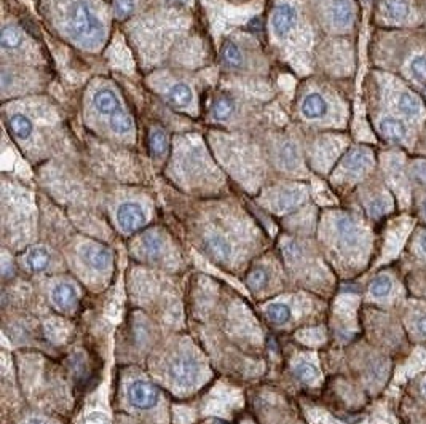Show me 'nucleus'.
Wrapping results in <instances>:
<instances>
[{
	"label": "nucleus",
	"instance_id": "obj_13",
	"mask_svg": "<svg viewBox=\"0 0 426 424\" xmlns=\"http://www.w3.org/2000/svg\"><path fill=\"white\" fill-rule=\"evenodd\" d=\"M51 263V256L45 246H32L26 252L25 265L32 273H42Z\"/></svg>",
	"mask_w": 426,
	"mask_h": 424
},
{
	"label": "nucleus",
	"instance_id": "obj_40",
	"mask_svg": "<svg viewBox=\"0 0 426 424\" xmlns=\"http://www.w3.org/2000/svg\"><path fill=\"white\" fill-rule=\"evenodd\" d=\"M422 211H423V214H425V217H426V199H425L423 204H422Z\"/></svg>",
	"mask_w": 426,
	"mask_h": 424
},
{
	"label": "nucleus",
	"instance_id": "obj_26",
	"mask_svg": "<svg viewBox=\"0 0 426 424\" xmlns=\"http://www.w3.org/2000/svg\"><path fill=\"white\" fill-rule=\"evenodd\" d=\"M222 58H224V61H226L228 66H232V67H238L243 62H245V55L241 53V48L235 42H232V40H230V42H226V45H224Z\"/></svg>",
	"mask_w": 426,
	"mask_h": 424
},
{
	"label": "nucleus",
	"instance_id": "obj_15",
	"mask_svg": "<svg viewBox=\"0 0 426 424\" xmlns=\"http://www.w3.org/2000/svg\"><path fill=\"white\" fill-rule=\"evenodd\" d=\"M205 246L212 257L219 258V260H227L232 256V244L228 243L226 237L219 233H211L205 238Z\"/></svg>",
	"mask_w": 426,
	"mask_h": 424
},
{
	"label": "nucleus",
	"instance_id": "obj_22",
	"mask_svg": "<svg viewBox=\"0 0 426 424\" xmlns=\"http://www.w3.org/2000/svg\"><path fill=\"white\" fill-rule=\"evenodd\" d=\"M141 249L142 254L149 258H158L163 254V239L158 237L157 233H146L141 239Z\"/></svg>",
	"mask_w": 426,
	"mask_h": 424
},
{
	"label": "nucleus",
	"instance_id": "obj_11",
	"mask_svg": "<svg viewBox=\"0 0 426 424\" xmlns=\"http://www.w3.org/2000/svg\"><path fill=\"white\" fill-rule=\"evenodd\" d=\"M370 166L372 155L369 150L366 149H354L348 153L345 160H343V169H345L348 174H351L353 178H358L361 174L368 173Z\"/></svg>",
	"mask_w": 426,
	"mask_h": 424
},
{
	"label": "nucleus",
	"instance_id": "obj_19",
	"mask_svg": "<svg viewBox=\"0 0 426 424\" xmlns=\"http://www.w3.org/2000/svg\"><path fill=\"white\" fill-rule=\"evenodd\" d=\"M167 99L169 104L174 105V107H187V105L192 102L193 93L191 90V86L186 84H174L169 88Z\"/></svg>",
	"mask_w": 426,
	"mask_h": 424
},
{
	"label": "nucleus",
	"instance_id": "obj_20",
	"mask_svg": "<svg viewBox=\"0 0 426 424\" xmlns=\"http://www.w3.org/2000/svg\"><path fill=\"white\" fill-rule=\"evenodd\" d=\"M235 110H236V102H235L233 98L219 96L214 101V104H212L211 114H212V119H214V120L226 121L235 114Z\"/></svg>",
	"mask_w": 426,
	"mask_h": 424
},
{
	"label": "nucleus",
	"instance_id": "obj_6",
	"mask_svg": "<svg viewBox=\"0 0 426 424\" xmlns=\"http://www.w3.org/2000/svg\"><path fill=\"white\" fill-rule=\"evenodd\" d=\"M50 300L58 311H69L77 305V289L72 282L61 281L53 286Z\"/></svg>",
	"mask_w": 426,
	"mask_h": 424
},
{
	"label": "nucleus",
	"instance_id": "obj_5",
	"mask_svg": "<svg viewBox=\"0 0 426 424\" xmlns=\"http://www.w3.org/2000/svg\"><path fill=\"white\" fill-rule=\"evenodd\" d=\"M80 256L88 267L96 272H108L112 267V252L99 243H88L82 247Z\"/></svg>",
	"mask_w": 426,
	"mask_h": 424
},
{
	"label": "nucleus",
	"instance_id": "obj_8",
	"mask_svg": "<svg viewBox=\"0 0 426 424\" xmlns=\"http://www.w3.org/2000/svg\"><path fill=\"white\" fill-rule=\"evenodd\" d=\"M328 15L334 26L348 27L354 18V7L351 0H330L328 5Z\"/></svg>",
	"mask_w": 426,
	"mask_h": 424
},
{
	"label": "nucleus",
	"instance_id": "obj_31",
	"mask_svg": "<svg viewBox=\"0 0 426 424\" xmlns=\"http://www.w3.org/2000/svg\"><path fill=\"white\" fill-rule=\"evenodd\" d=\"M112 5H114L115 15L120 18V20L128 18L136 8L134 0H112Z\"/></svg>",
	"mask_w": 426,
	"mask_h": 424
},
{
	"label": "nucleus",
	"instance_id": "obj_9",
	"mask_svg": "<svg viewBox=\"0 0 426 424\" xmlns=\"http://www.w3.org/2000/svg\"><path fill=\"white\" fill-rule=\"evenodd\" d=\"M93 104L99 114L109 117V120L112 117H115L117 114L125 110L122 107L120 101H118L117 94L112 91L110 88H101V90H98L96 94H94Z\"/></svg>",
	"mask_w": 426,
	"mask_h": 424
},
{
	"label": "nucleus",
	"instance_id": "obj_14",
	"mask_svg": "<svg viewBox=\"0 0 426 424\" xmlns=\"http://www.w3.org/2000/svg\"><path fill=\"white\" fill-rule=\"evenodd\" d=\"M305 199V190L302 187H284L275 198L278 211H291Z\"/></svg>",
	"mask_w": 426,
	"mask_h": 424
},
{
	"label": "nucleus",
	"instance_id": "obj_37",
	"mask_svg": "<svg viewBox=\"0 0 426 424\" xmlns=\"http://www.w3.org/2000/svg\"><path fill=\"white\" fill-rule=\"evenodd\" d=\"M420 247H422V251L426 254V232L422 233V237H420Z\"/></svg>",
	"mask_w": 426,
	"mask_h": 424
},
{
	"label": "nucleus",
	"instance_id": "obj_17",
	"mask_svg": "<svg viewBox=\"0 0 426 424\" xmlns=\"http://www.w3.org/2000/svg\"><path fill=\"white\" fill-rule=\"evenodd\" d=\"M383 10L385 15L396 22L409 20L412 15V5L409 0H385Z\"/></svg>",
	"mask_w": 426,
	"mask_h": 424
},
{
	"label": "nucleus",
	"instance_id": "obj_7",
	"mask_svg": "<svg viewBox=\"0 0 426 424\" xmlns=\"http://www.w3.org/2000/svg\"><path fill=\"white\" fill-rule=\"evenodd\" d=\"M295 21H297V10L291 4H281L271 18V27L278 37H283L294 27Z\"/></svg>",
	"mask_w": 426,
	"mask_h": 424
},
{
	"label": "nucleus",
	"instance_id": "obj_10",
	"mask_svg": "<svg viewBox=\"0 0 426 424\" xmlns=\"http://www.w3.org/2000/svg\"><path fill=\"white\" fill-rule=\"evenodd\" d=\"M335 232L337 237L343 244L348 247H354L361 241V228L350 216H340L335 219Z\"/></svg>",
	"mask_w": 426,
	"mask_h": 424
},
{
	"label": "nucleus",
	"instance_id": "obj_23",
	"mask_svg": "<svg viewBox=\"0 0 426 424\" xmlns=\"http://www.w3.org/2000/svg\"><path fill=\"white\" fill-rule=\"evenodd\" d=\"M265 316H267V319L270 322L278 324V326H283V324L291 321L292 313H291V308H289L286 303L275 302V303H270L267 308H265Z\"/></svg>",
	"mask_w": 426,
	"mask_h": 424
},
{
	"label": "nucleus",
	"instance_id": "obj_25",
	"mask_svg": "<svg viewBox=\"0 0 426 424\" xmlns=\"http://www.w3.org/2000/svg\"><path fill=\"white\" fill-rule=\"evenodd\" d=\"M280 161L283 163V166L288 168V169H292V168L297 166L299 161H300V155H299V150H297V147H295V144L284 143L281 145Z\"/></svg>",
	"mask_w": 426,
	"mask_h": 424
},
{
	"label": "nucleus",
	"instance_id": "obj_21",
	"mask_svg": "<svg viewBox=\"0 0 426 424\" xmlns=\"http://www.w3.org/2000/svg\"><path fill=\"white\" fill-rule=\"evenodd\" d=\"M8 126H10V131L13 133L18 139L25 140L32 136V131H34L32 121L25 115H21V114L11 115L8 120Z\"/></svg>",
	"mask_w": 426,
	"mask_h": 424
},
{
	"label": "nucleus",
	"instance_id": "obj_2",
	"mask_svg": "<svg viewBox=\"0 0 426 424\" xmlns=\"http://www.w3.org/2000/svg\"><path fill=\"white\" fill-rule=\"evenodd\" d=\"M169 378L176 386L192 387L200 378V364L188 352L177 355L169 364Z\"/></svg>",
	"mask_w": 426,
	"mask_h": 424
},
{
	"label": "nucleus",
	"instance_id": "obj_16",
	"mask_svg": "<svg viewBox=\"0 0 426 424\" xmlns=\"http://www.w3.org/2000/svg\"><path fill=\"white\" fill-rule=\"evenodd\" d=\"M378 129H380L382 136L389 140H402L407 136L406 125L394 117H383L378 123Z\"/></svg>",
	"mask_w": 426,
	"mask_h": 424
},
{
	"label": "nucleus",
	"instance_id": "obj_3",
	"mask_svg": "<svg viewBox=\"0 0 426 424\" xmlns=\"http://www.w3.org/2000/svg\"><path fill=\"white\" fill-rule=\"evenodd\" d=\"M128 404L139 411L152 410L160 402V390L147 380H134L127 390Z\"/></svg>",
	"mask_w": 426,
	"mask_h": 424
},
{
	"label": "nucleus",
	"instance_id": "obj_35",
	"mask_svg": "<svg viewBox=\"0 0 426 424\" xmlns=\"http://www.w3.org/2000/svg\"><path fill=\"white\" fill-rule=\"evenodd\" d=\"M413 174H415V179L420 182V184L426 185V161H418L413 166Z\"/></svg>",
	"mask_w": 426,
	"mask_h": 424
},
{
	"label": "nucleus",
	"instance_id": "obj_30",
	"mask_svg": "<svg viewBox=\"0 0 426 424\" xmlns=\"http://www.w3.org/2000/svg\"><path fill=\"white\" fill-rule=\"evenodd\" d=\"M21 39H22V35L16 27L5 26L2 31V39H0V42H2L4 50H15L20 46Z\"/></svg>",
	"mask_w": 426,
	"mask_h": 424
},
{
	"label": "nucleus",
	"instance_id": "obj_34",
	"mask_svg": "<svg viewBox=\"0 0 426 424\" xmlns=\"http://www.w3.org/2000/svg\"><path fill=\"white\" fill-rule=\"evenodd\" d=\"M265 282H267V274H265L264 270H256V272L251 273L250 284L252 287H262Z\"/></svg>",
	"mask_w": 426,
	"mask_h": 424
},
{
	"label": "nucleus",
	"instance_id": "obj_4",
	"mask_svg": "<svg viewBox=\"0 0 426 424\" xmlns=\"http://www.w3.org/2000/svg\"><path fill=\"white\" fill-rule=\"evenodd\" d=\"M147 222V216L142 206L138 203H123L120 208L117 209V223L118 228L122 230L123 233L131 234L136 233L138 230L146 225Z\"/></svg>",
	"mask_w": 426,
	"mask_h": 424
},
{
	"label": "nucleus",
	"instance_id": "obj_33",
	"mask_svg": "<svg viewBox=\"0 0 426 424\" xmlns=\"http://www.w3.org/2000/svg\"><path fill=\"white\" fill-rule=\"evenodd\" d=\"M369 212L375 217L385 214V212H387V199H385L383 197L372 199V201L369 203Z\"/></svg>",
	"mask_w": 426,
	"mask_h": 424
},
{
	"label": "nucleus",
	"instance_id": "obj_32",
	"mask_svg": "<svg viewBox=\"0 0 426 424\" xmlns=\"http://www.w3.org/2000/svg\"><path fill=\"white\" fill-rule=\"evenodd\" d=\"M411 72L413 77L422 81H426V55L415 56L411 62Z\"/></svg>",
	"mask_w": 426,
	"mask_h": 424
},
{
	"label": "nucleus",
	"instance_id": "obj_27",
	"mask_svg": "<svg viewBox=\"0 0 426 424\" xmlns=\"http://www.w3.org/2000/svg\"><path fill=\"white\" fill-rule=\"evenodd\" d=\"M294 375H295V378L300 380L302 383H305V385H311V383H315L318 380L319 372L313 364L300 362L295 365Z\"/></svg>",
	"mask_w": 426,
	"mask_h": 424
},
{
	"label": "nucleus",
	"instance_id": "obj_12",
	"mask_svg": "<svg viewBox=\"0 0 426 424\" xmlns=\"http://www.w3.org/2000/svg\"><path fill=\"white\" fill-rule=\"evenodd\" d=\"M302 115L305 117L306 120H319L323 117L328 115L329 105L328 101L324 99L319 93H310L306 94V98L302 101L300 105Z\"/></svg>",
	"mask_w": 426,
	"mask_h": 424
},
{
	"label": "nucleus",
	"instance_id": "obj_36",
	"mask_svg": "<svg viewBox=\"0 0 426 424\" xmlns=\"http://www.w3.org/2000/svg\"><path fill=\"white\" fill-rule=\"evenodd\" d=\"M417 329H418V332L422 333V335H425L426 337V314L425 316H422L418 319V322H417Z\"/></svg>",
	"mask_w": 426,
	"mask_h": 424
},
{
	"label": "nucleus",
	"instance_id": "obj_18",
	"mask_svg": "<svg viewBox=\"0 0 426 424\" xmlns=\"http://www.w3.org/2000/svg\"><path fill=\"white\" fill-rule=\"evenodd\" d=\"M396 105H398L401 114L409 117V119H418L423 112L422 101H420L415 94L409 91H402L399 94Z\"/></svg>",
	"mask_w": 426,
	"mask_h": 424
},
{
	"label": "nucleus",
	"instance_id": "obj_24",
	"mask_svg": "<svg viewBox=\"0 0 426 424\" xmlns=\"http://www.w3.org/2000/svg\"><path fill=\"white\" fill-rule=\"evenodd\" d=\"M147 143H149V150L153 157H162L168 150V136L160 128L152 129Z\"/></svg>",
	"mask_w": 426,
	"mask_h": 424
},
{
	"label": "nucleus",
	"instance_id": "obj_28",
	"mask_svg": "<svg viewBox=\"0 0 426 424\" xmlns=\"http://www.w3.org/2000/svg\"><path fill=\"white\" fill-rule=\"evenodd\" d=\"M110 126L117 134H120V136H127L133 131V120L131 117H129L125 110L120 112V114H117L115 117H112L110 119Z\"/></svg>",
	"mask_w": 426,
	"mask_h": 424
},
{
	"label": "nucleus",
	"instance_id": "obj_29",
	"mask_svg": "<svg viewBox=\"0 0 426 424\" xmlns=\"http://www.w3.org/2000/svg\"><path fill=\"white\" fill-rule=\"evenodd\" d=\"M392 289H393L392 278L387 274H380V276H377L374 281H372L370 293H372V297H375V298H383V297H387L389 292H392Z\"/></svg>",
	"mask_w": 426,
	"mask_h": 424
},
{
	"label": "nucleus",
	"instance_id": "obj_1",
	"mask_svg": "<svg viewBox=\"0 0 426 424\" xmlns=\"http://www.w3.org/2000/svg\"><path fill=\"white\" fill-rule=\"evenodd\" d=\"M70 35L86 46H98L104 39V26L85 0H74L66 11Z\"/></svg>",
	"mask_w": 426,
	"mask_h": 424
},
{
	"label": "nucleus",
	"instance_id": "obj_41",
	"mask_svg": "<svg viewBox=\"0 0 426 424\" xmlns=\"http://www.w3.org/2000/svg\"><path fill=\"white\" fill-rule=\"evenodd\" d=\"M425 394H426V381H425Z\"/></svg>",
	"mask_w": 426,
	"mask_h": 424
},
{
	"label": "nucleus",
	"instance_id": "obj_38",
	"mask_svg": "<svg viewBox=\"0 0 426 424\" xmlns=\"http://www.w3.org/2000/svg\"><path fill=\"white\" fill-rule=\"evenodd\" d=\"M26 424H46L44 420H39V418H31Z\"/></svg>",
	"mask_w": 426,
	"mask_h": 424
},
{
	"label": "nucleus",
	"instance_id": "obj_39",
	"mask_svg": "<svg viewBox=\"0 0 426 424\" xmlns=\"http://www.w3.org/2000/svg\"><path fill=\"white\" fill-rule=\"evenodd\" d=\"M169 2H174V4H181V5H187L191 0H169Z\"/></svg>",
	"mask_w": 426,
	"mask_h": 424
}]
</instances>
